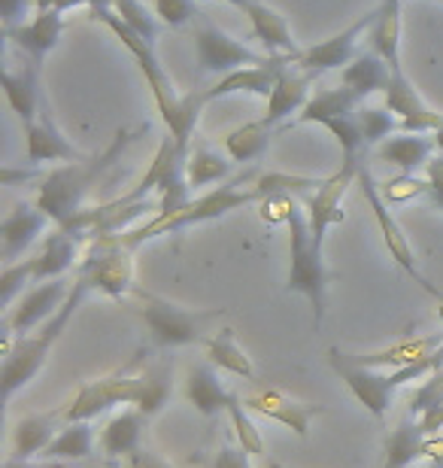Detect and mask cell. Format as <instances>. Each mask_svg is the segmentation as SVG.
<instances>
[{
  "label": "cell",
  "instance_id": "cell-4",
  "mask_svg": "<svg viewBox=\"0 0 443 468\" xmlns=\"http://www.w3.org/2000/svg\"><path fill=\"white\" fill-rule=\"evenodd\" d=\"M89 295H91V286L77 274L68 302L61 304V311L55 314L37 335H22V338H16L13 344H9L6 356H4V365H0V392H4V401L13 399L18 389H25L27 383L43 371V365H46V359H49L52 347L61 341V335L68 332L73 314L79 311Z\"/></svg>",
  "mask_w": 443,
  "mask_h": 468
},
{
  "label": "cell",
  "instance_id": "cell-40",
  "mask_svg": "<svg viewBox=\"0 0 443 468\" xmlns=\"http://www.w3.org/2000/svg\"><path fill=\"white\" fill-rule=\"evenodd\" d=\"M112 9H116V16L128 27H134V31L143 37V40H149V43L155 46V40H158V16L149 13V9L140 4V0H116Z\"/></svg>",
  "mask_w": 443,
  "mask_h": 468
},
{
  "label": "cell",
  "instance_id": "cell-47",
  "mask_svg": "<svg viewBox=\"0 0 443 468\" xmlns=\"http://www.w3.org/2000/svg\"><path fill=\"white\" fill-rule=\"evenodd\" d=\"M121 468H174L171 463L164 460V456H158V453H153V451H134L131 456H125L121 460Z\"/></svg>",
  "mask_w": 443,
  "mask_h": 468
},
{
  "label": "cell",
  "instance_id": "cell-1",
  "mask_svg": "<svg viewBox=\"0 0 443 468\" xmlns=\"http://www.w3.org/2000/svg\"><path fill=\"white\" fill-rule=\"evenodd\" d=\"M91 18H94V22H100L103 27H110V31L121 40V46L134 55L140 73L146 77V86L153 89L158 116H162L167 131H171L176 146L188 155V153H192V137H195L197 119H201V110L206 107L204 91L176 95L171 77H167V70L162 68V61H158V55H155V46L149 40H143L134 27H128L125 22H121L112 6L110 9H91Z\"/></svg>",
  "mask_w": 443,
  "mask_h": 468
},
{
  "label": "cell",
  "instance_id": "cell-34",
  "mask_svg": "<svg viewBox=\"0 0 443 468\" xmlns=\"http://www.w3.org/2000/svg\"><path fill=\"white\" fill-rule=\"evenodd\" d=\"M270 137H273V125H268L265 119L247 122V125H237L222 137V149L231 162H240V165L256 162V158H261L268 153Z\"/></svg>",
  "mask_w": 443,
  "mask_h": 468
},
{
  "label": "cell",
  "instance_id": "cell-18",
  "mask_svg": "<svg viewBox=\"0 0 443 468\" xmlns=\"http://www.w3.org/2000/svg\"><path fill=\"white\" fill-rule=\"evenodd\" d=\"M49 222L52 219L37 204L18 201L0 222V259H4V265H13L18 256H25V250L40 238Z\"/></svg>",
  "mask_w": 443,
  "mask_h": 468
},
{
  "label": "cell",
  "instance_id": "cell-33",
  "mask_svg": "<svg viewBox=\"0 0 443 468\" xmlns=\"http://www.w3.org/2000/svg\"><path fill=\"white\" fill-rule=\"evenodd\" d=\"M426 432L417 417H407L404 423L392 429V435L385 438V460L383 468H410L426 456Z\"/></svg>",
  "mask_w": 443,
  "mask_h": 468
},
{
  "label": "cell",
  "instance_id": "cell-39",
  "mask_svg": "<svg viewBox=\"0 0 443 468\" xmlns=\"http://www.w3.org/2000/svg\"><path fill=\"white\" fill-rule=\"evenodd\" d=\"M322 128L332 131L334 140L341 144V153H343L341 162H362V153L367 149V140L362 134V125H358L355 113L353 116H341V119H328Z\"/></svg>",
  "mask_w": 443,
  "mask_h": 468
},
{
  "label": "cell",
  "instance_id": "cell-42",
  "mask_svg": "<svg viewBox=\"0 0 443 468\" xmlns=\"http://www.w3.org/2000/svg\"><path fill=\"white\" fill-rule=\"evenodd\" d=\"M443 405V368L428 374V378H422V383L417 389H413L410 396V417H422L428 414V410H435Z\"/></svg>",
  "mask_w": 443,
  "mask_h": 468
},
{
  "label": "cell",
  "instance_id": "cell-37",
  "mask_svg": "<svg viewBox=\"0 0 443 468\" xmlns=\"http://www.w3.org/2000/svg\"><path fill=\"white\" fill-rule=\"evenodd\" d=\"M358 125H362V134L367 140V146H376V144H385L392 134L401 131V119L385 107H358Z\"/></svg>",
  "mask_w": 443,
  "mask_h": 468
},
{
  "label": "cell",
  "instance_id": "cell-25",
  "mask_svg": "<svg viewBox=\"0 0 443 468\" xmlns=\"http://www.w3.org/2000/svg\"><path fill=\"white\" fill-rule=\"evenodd\" d=\"M243 13L249 16L252 34H256L258 43H265V49L270 55H298V43L291 37V27L286 22V16L277 13V9L268 6V0H256V4H247Z\"/></svg>",
  "mask_w": 443,
  "mask_h": 468
},
{
  "label": "cell",
  "instance_id": "cell-3",
  "mask_svg": "<svg viewBox=\"0 0 443 468\" xmlns=\"http://www.w3.org/2000/svg\"><path fill=\"white\" fill-rule=\"evenodd\" d=\"M134 134L137 131H119L116 140H112L100 155H86V158H79V162H68L43 176L40 186H37L34 204L52 219L55 229L68 226L70 219L79 217L86 192L100 180L103 171H110V167L119 162L125 146L134 140Z\"/></svg>",
  "mask_w": 443,
  "mask_h": 468
},
{
  "label": "cell",
  "instance_id": "cell-43",
  "mask_svg": "<svg viewBox=\"0 0 443 468\" xmlns=\"http://www.w3.org/2000/svg\"><path fill=\"white\" fill-rule=\"evenodd\" d=\"M380 192H383V198L389 204L392 201L404 204V201L417 198V195H426L428 192V180H417L413 174H401V176H395V180H385Z\"/></svg>",
  "mask_w": 443,
  "mask_h": 468
},
{
  "label": "cell",
  "instance_id": "cell-41",
  "mask_svg": "<svg viewBox=\"0 0 443 468\" xmlns=\"http://www.w3.org/2000/svg\"><path fill=\"white\" fill-rule=\"evenodd\" d=\"M27 283H34V259H18L13 265H4V274H0V304L13 307L16 295Z\"/></svg>",
  "mask_w": 443,
  "mask_h": 468
},
{
  "label": "cell",
  "instance_id": "cell-2",
  "mask_svg": "<svg viewBox=\"0 0 443 468\" xmlns=\"http://www.w3.org/2000/svg\"><path fill=\"white\" fill-rule=\"evenodd\" d=\"M174 392L171 383V368L164 362L153 365V368L143 371H116L110 378L100 380H89L82 383L79 392L73 396L64 408V423H79V420H94L103 410L116 408V405H128L143 410L146 417H155L158 410L167 405Z\"/></svg>",
  "mask_w": 443,
  "mask_h": 468
},
{
  "label": "cell",
  "instance_id": "cell-45",
  "mask_svg": "<svg viewBox=\"0 0 443 468\" xmlns=\"http://www.w3.org/2000/svg\"><path fill=\"white\" fill-rule=\"evenodd\" d=\"M37 6V0H0V13H4V31L25 25V13Z\"/></svg>",
  "mask_w": 443,
  "mask_h": 468
},
{
  "label": "cell",
  "instance_id": "cell-20",
  "mask_svg": "<svg viewBox=\"0 0 443 468\" xmlns=\"http://www.w3.org/2000/svg\"><path fill=\"white\" fill-rule=\"evenodd\" d=\"M25 137H27V165L31 167H40L46 162H79V158H86L61 134L58 125L49 116V110H40V116L27 122Z\"/></svg>",
  "mask_w": 443,
  "mask_h": 468
},
{
  "label": "cell",
  "instance_id": "cell-13",
  "mask_svg": "<svg viewBox=\"0 0 443 468\" xmlns=\"http://www.w3.org/2000/svg\"><path fill=\"white\" fill-rule=\"evenodd\" d=\"M376 18V9H371V13L358 16L355 22L346 27V31L328 37V40L310 46V49H301L295 55V64L301 70H310V73H325V70H343L346 64H350L355 55H358V40L362 37H367V31H371Z\"/></svg>",
  "mask_w": 443,
  "mask_h": 468
},
{
  "label": "cell",
  "instance_id": "cell-10",
  "mask_svg": "<svg viewBox=\"0 0 443 468\" xmlns=\"http://www.w3.org/2000/svg\"><path fill=\"white\" fill-rule=\"evenodd\" d=\"M328 365H332V371L350 387L355 401L364 405V410H371L376 420H383L389 414V405H392L395 392H398V387H395V380H392V371L367 368V365L353 359V353H343L337 347L328 350Z\"/></svg>",
  "mask_w": 443,
  "mask_h": 468
},
{
  "label": "cell",
  "instance_id": "cell-51",
  "mask_svg": "<svg viewBox=\"0 0 443 468\" xmlns=\"http://www.w3.org/2000/svg\"><path fill=\"white\" fill-rule=\"evenodd\" d=\"M4 468H58V463H40V465H34L31 460H16V456H9V460L4 463Z\"/></svg>",
  "mask_w": 443,
  "mask_h": 468
},
{
  "label": "cell",
  "instance_id": "cell-36",
  "mask_svg": "<svg viewBox=\"0 0 443 468\" xmlns=\"http://www.w3.org/2000/svg\"><path fill=\"white\" fill-rule=\"evenodd\" d=\"M231 174V158L222 155L219 149L213 144H195V149L188 153L185 158V176H188V186L195 189H201V186H210V183H219L225 176Z\"/></svg>",
  "mask_w": 443,
  "mask_h": 468
},
{
  "label": "cell",
  "instance_id": "cell-49",
  "mask_svg": "<svg viewBox=\"0 0 443 468\" xmlns=\"http://www.w3.org/2000/svg\"><path fill=\"white\" fill-rule=\"evenodd\" d=\"M116 0H37V9H61L68 13L70 6H91V9H110Z\"/></svg>",
  "mask_w": 443,
  "mask_h": 468
},
{
  "label": "cell",
  "instance_id": "cell-32",
  "mask_svg": "<svg viewBox=\"0 0 443 468\" xmlns=\"http://www.w3.org/2000/svg\"><path fill=\"white\" fill-rule=\"evenodd\" d=\"M204 353H206V362L216 365L219 371H228L234 378H243V380H252L256 378V365L243 347L234 338V329H219L213 335L204 338Z\"/></svg>",
  "mask_w": 443,
  "mask_h": 468
},
{
  "label": "cell",
  "instance_id": "cell-53",
  "mask_svg": "<svg viewBox=\"0 0 443 468\" xmlns=\"http://www.w3.org/2000/svg\"><path fill=\"white\" fill-rule=\"evenodd\" d=\"M431 137H435V144H438V153H443V128H438Z\"/></svg>",
  "mask_w": 443,
  "mask_h": 468
},
{
  "label": "cell",
  "instance_id": "cell-54",
  "mask_svg": "<svg viewBox=\"0 0 443 468\" xmlns=\"http://www.w3.org/2000/svg\"><path fill=\"white\" fill-rule=\"evenodd\" d=\"M268 468H286V465H282V463H270Z\"/></svg>",
  "mask_w": 443,
  "mask_h": 468
},
{
  "label": "cell",
  "instance_id": "cell-30",
  "mask_svg": "<svg viewBox=\"0 0 443 468\" xmlns=\"http://www.w3.org/2000/svg\"><path fill=\"white\" fill-rule=\"evenodd\" d=\"M364 101L350 91L341 82V86L334 89H319L313 98L307 101V107L301 110L295 116L291 125H325L328 119H341V116H353L358 113V107H362Z\"/></svg>",
  "mask_w": 443,
  "mask_h": 468
},
{
  "label": "cell",
  "instance_id": "cell-19",
  "mask_svg": "<svg viewBox=\"0 0 443 468\" xmlns=\"http://www.w3.org/2000/svg\"><path fill=\"white\" fill-rule=\"evenodd\" d=\"M64 31V13L61 9H37L34 18H27L25 25L4 31L6 40H13L27 61H34L37 68L43 64V58L49 55L61 40Z\"/></svg>",
  "mask_w": 443,
  "mask_h": 468
},
{
  "label": "cell",
  "instance_id": "cell-6",
  "mask_svg": "<svg viewBox=\"0 0 443 468\" xmlns=\"http://www.w3.org/2000/svg\"><path fill=\"white\" fill-rule=\"evenodd\" d=\"M289 292L304 295L313 304V323L322 325L325 320V289H328V271L322 261V247H316L313 234H310L307 213L295 204L289 217Z\"/></svg>",
  "mask_w": 443,
  "mask_h": 468
},
{
  "label": "cell",
  "instance_id": "cell-7",
  "mask_svg": "<svg viewBox=\"0 0 443 468\" xmlns=\"http://www.w3.org/2000/svg\"><path fill=\"white\" fill-rule=\"evenodd\" d=\"M140 298V316H143L149 335L158 347H185V344H204L206 323H213L219 311H185L167 298L134 289Z\"/></svg>",
  "mask_w": 443,
  "mask_h": 468
},
{
  "label": "cell",
  "instance_id": "cell-27",
  "mask_svg": "<svg viewBox=\"0 0 443 468\" xmlns=\"http://www.w3.org/2000/svg\"><path fill=\"white\" fill-rule=\"evenodd\" d=\"M58 423H64V408L49 410V414L22 417L13 429V453L9 456H16V460L43 456L46 447L52 444V438L58 435Z\"/></svg>",
  "mask_w": 443,
  "mask_h": 468
},
{
  "label": "cell",
  "instance_id": "cell-8",
  "mask_svg": "<svg viewBox=\"0 0 443 468\" xmlns=\"http://www.w3.org/2000/svg\"><path fill=\"white\" fill-rule=\"evenodd\" d=\"M77 274L91 286V292H103L110 298H125L134 292V261L131 250L121 247L116 234H103L94 238L91 250L86 252Z\"/></svg>",
  "mask_w": 443,
  "mask_h": 468
},
{
  "label": "cell",
  "instance_id": "cell-22",
  "mask_svg": "<svg viewBox=\"0 0 443 468\" xmlns=\"http://www.w3.org/2000/svg\"><path fill=\"white\" fill-rule=\"evenodd\" d=\"M86 240L82 234L70 231V229H55L40 252L34 259V286L46 283V280H61L68 271L73 268V261L79 256V243Z\"/></svg>",
  "mask_w": 443,
  "mask_h": 468
},
{
  "label": "cell",
  "instance_id": "cell-11",
  "mask_svg": "<svg viewBox=\"0 0 443 468\" xmlns=\"http://www.w3.org/2000/svg\"><path fill=\"white\" fill-rule=\"evenodd\" d=\"M358 167H362V162H341V167H337L332 176H325L316 192L307 195V201H304L307 204V222H310V234H313L316 247H322L325 243L328 229H334L337 222L346 219L343 195L358 180Z\"/></svg>",
  "mask_w": 443,
  "mask_h": 468
},
{
  "label": "cell",
  "instance_id": "cell-23",
  "mask_svg": "<svg viewBox=\"0 0 443 468\" xmlns=\"http://www.w3.org/2000/svg\"><path fill=\"white\" fill-rule=\"evenodd\" d=\"M185 399L192 401L197 414L216 417V414H222V410H228L234 392L225 387V380L219 378L216 365L204 362V365H192V368H188Z\"/></svg>",
  "mask_w": 443,
  "mask_h": 468
},
{
  "label": "cell",
  "instance_id": "cell-50",
  "mask_svg": "<svg viewBox=\"0 0 443 468\" xmlns=\"http://www.w3.org/2000/svg\"><path fill=\"white\" fill-rule=\"evenodd\" d=\"M419 423H422V432H426V435H438V432H443V405L435 408V410H428V414H422V417H419Z\"/></svg>",
  "mask_w": 443,
  "mask_h": 468
},
{
  "label": "cell",
  "instance_id": "cell-24",
  "mask_svg": "<svg viewBox=\"0 0 443 468\" xmlns=\"http://www.w3.org/2000/svg\"><path fill=\"white\" fill-rule=\"evenodd\" d=\"M146 420L149 417L137 408H121L119 414H112L98 438L103 456H110V460H125V456L140 451V438H143Z\"/></svg>",
  "mask_w": 443,
  "mask_h": 468
},
{
  "label": "cell",
  "instance_id": "cell-12",
  "mask_svg": "<svg viewBox=\"0 0 443 468\" xmlns=\"http://www.w3.org/2000/svg\"><path fill=\"white\" fill-rule=\"evenodd\" d=\"M195 58H197V68L204 73H222V77H228V73L240 68L268 64L270 55L252 52L249 46L234 40V37L219 31L216 25H201L195 31Z\"/></svg>",
  "mask_w": 443,
  "mask_h": 468
},
{
  "label": "cell",
  "instance_id": "cell-14",
  "mask_svg": "<svg viewBox=\"0 0 443 468\" xmlns=\"http://www.w3.org/2000/svg\"><path fill=\"white\" fill-rule=\"evenodd\" d=\"M383 101L385 110H392L401 119V131H410V134H435L438 128H443V116L435 113L422 101L417 86H413L404 70H392V80L383 91Z\"/></svg>",
  "mask_w": 443,
  "mask_h": 468
},
{
  "label": "cell",
  "instance_id": "cell-44",
  "mask_svg": "<svg viewBox=\"0 0 443 468\" xmlns=\"http://www.w3.org/2000/svg\"><path fill=\"white\" fill-rule=\"evenodd\" d=\"M155 16L167 27H183L197 16V4L195 0H155Z\"/></svg>",
  "mask_w": 443,
  "mask_h": 468
},
{
  "label": "cell",
  "instance_id": "cell-9",
  "mask_svg": "<svg viewBox=\"0 0 443 468\" xmlns=\"http://www.w3.org/2000/svg\"><path fill=\"white\" fill-rule=\"evenodd\" d=\"M358 183H362L364 201H367V207H371V213H374L376 226H380L383 243H385V250H389V256L395 259V265H398L407 277H413V283H419L431 298H438V302L443 304V289H438L435 283H428V277L419 271V261H417V256H413V247H410L407 234H404V229L398 226V219L392 217L389 201L383 198L380 186L374 183V174L367 171L364 162H362V167H358Z\"/></svg>",
  "mask_w": 443,
  "mask_h": 468
},
{
  "label": "cell",
  "instance_id": "cell-46",
  "mask_svg": "<svg viewBox=\"0 0 443 468\" xmlns=\"http://www.w3.org/2000/svg\"><path fill=\"white\" fill-rule=\"evenodd\" d=\"M426 180H428V195L431 201L443 210V153H438L426 167Z\"/></svg>",
  "mask_w": 443,
  "mask_h": 468
},
{
  "label": "cell",
  "instance_id": "cell-26",
  "mask_svg": "<svg viewBox=\"0 0 443 468\" xmlns=\"http://www.w3.org/2000/svg\"><path fill=\"white\" fill-rule=\"evenodd\" d=\"M435 153H438L435 137L410 134V131H398V134H392L385 144H380V149H376L380 162L395 165L401 174H413V171H419V167H428Z\"/></svg>",
  "mask_w": 443,
  "mask_h": 468
},
{
  "label": "cell",
  "instance_id": "cell-15",
  "mask_svg": "<svg viewBox=\"0 0 443 468\" xmlns=\"http://www.w3.org/2000/svg\"><path fill=\"white\" fill-rule=\"evenodd\" d=\"M70 283L68 280H46V283H37L31 292L22 295V302H18L13 311L6 316V325L9 332L16 335V338H22V335L34 332L37 325L49 323L55 314L61 311V304L68 302L70 295Z\"/></svg>",
  "mask_w": 443,
  "mask_h": 468
},
{
  "label": "cell",
  "instance_id": "cell-21",
  "mask_svg": "<svg viewBox=\"0 0 443 468\" xmlns=\"http://www.w3.org/2000/svg\"><path fill=\"white\" fill-rule=\"evenodd\" d=\"M316 73L310 70H301L295 61L286 64L277 77V86H273L270 98H268V113L265 122L268 125L277 128L282 119H289L291 113H301L307 107V101L313 98L310 95V86H313Z\"/></svg>",
  "mask_w": 443,
  "mask_h": 468
},
{
  "label": "cell",
  "instance_id": "cell-29",
  "mask_svg": "<svg viewBox=\"0 0 443 468\" xmlns=\"http://www.w3.org/2000/svg\"><path fill=\"white\" fill-rule=\"evenodd\" d=\"M371 40V52H376L380 58L389 64L392 70H404L401 64V4L398 0H383L376 6V18L367 31Z\"/></svg>",
  "mask_w": 443,
  "mask_h": 468
},
{
  "label": "cell",
  "instance_id": "cell-55",
  "mask_svg": "<svg viewBox=\"0 0 443 468\" xmlns=\"http://www.w3.org/2000/svg\"><path fill=\"white\" fill-rule=\"evenodd\" d=\"M398 4H404V0H398Z\"/></svg>",
  "mask_w": 443,
  "mask_h": 468
},
{
  "label": "cell",
  "instance_id": "cell-28",
  "mask_svg": "<svg viewBox=\"0 0 443 468\" xmlns=\"http://www.w3.org/2000/svg\"><path fill=\"white\" fill-rule=\"evenodd\" d=\"M37 73H40V68H37L34 61H27L25 68H4V95H6V104L9 110L22 119V125H27V122H34L37 116H40V86H37Z\"/></svg>",
  "mask_w": 443,
  "mask_h": 468
},
{
  "label": "cell",
  "instance_id": "cell-31",
  "mask_svg": "<svg viewBox=\"0 0 443 468\" xmlns=\"http://www.w3.org/2000/svg\"><path fill=\"white\" fill-rule=\"evenodd\" d=\"M392 80V68L376 52H358L355 58L341 70V82L358 98H371L376 91H385Z\"/></svg>",
  "mask_w": 443,
  "mask_h": 468
},
{
  "label": "cell",
  "instance_id": "cell-17",
  "mask_svg": "<svg viewBox=\"0 0 443 468\" xmlns=\"http://www.w3.org/2000/svg\"><path fill=\"white\" fill-rule=\"evenodd\" d=\"M295 61V55H270L268 64H256V68H240L222 77L216 86H210L204 91L206 104L219 98H231V95H256V98H270L273 86H277V77L286 64Z\"/></svg>",
  "mask_w": 443,
  "mask_h": 468
},
{
  "label": "cell",
  "instance_id": "cell-35",
  "mask_svg": "<svg viewBox=\"0 0 443 468\" xmlns=\"http://www.w3.org/2000/svg\"><path fill=\"white\" fill-rule=\"evenodd\" d=\"M94 453V429L91 420H79V423H64L52 444L43 451L46 463H64V460H89Z\"/></svg>",
  "mask_w": 443,
  "mask_h": 468
},
{
  "label": "cell",
  "instance_id": "cell-16",
  "mask_svg": "<svg viewBox=\"0 0 443 468\" xmlns=\"http://www.w3.org/2000/svg\"><path fill=\"white\" fill-rule=\"evenodd\" d=\"M243 405H247V410H252V414H261V417L273 420V423L291 429L298 438H307L313 417L322 414V408L319 405H304V401H295L280 389L247 392V396H243Z\"/></svg>",
  "mask_w": 443,
  "mask_h": 468
},
{
  "label": "cell",
  "instance_id": "cell-5",
  "mask_svg": "<svg viewBox=\"0 0 443 468\" xmlns=\"http://www.w3.org/2000/svg\"><path fill=\"white\" fill-rule=\"evenodd\" d=\"M261 201H265V195H261V189L256 186V176H247V183L237 180L228 186H219V189L206 192L201 198H192L183 210L174 213L171 219L146 222V226L137 231H121V234H116V240L121 247L134 250L140 243L158 238V234H174V231H183L192 226H204V222L222 219L234 210H243V207H249V204H261Z\"/></svg>",
  "mask_w": 443,
  "mask_h": 468
},
{
  "label": "cell",
  "instance_id": "cell-48",
  "mask_svg": "<svg viewBox=\"0 0 443 468\" xmlns=\"http://www.w3.org/2000/svg\"><path fill=\"white\" fill-rule=\"evenodd\" d=\"M213 468H252V463L243 447H222V451L216 453Z\"/></svg>",
  "mask_w": 443,
  "mask_h": 468
},
{
  "label": "cell",
  "instance_id": "cell-38",
  "mask_svg": "<svg viewBox=\"0 0 443 468\" xmlns=\"http://www.w3.org/2000/svg\"><path fill=\"white\" fill-rule=\"evenodd\" d=\"M225 414L231 417V426H234V435H237V441L240 447L247 451L249 456H258V453H265V438H261L258 432V426L252 423V417H249V410L247 405H243V399L234 392V399H231V405Z\"/></svg>",
  "mask_w": 443,
  "mask_h": 468
},
{
  "label": "cell",
  "instance_id": "cell-52",
  "mask_svg": "<svg viewBox=\"0 0 443 468\" xmlns=\"http://www.w3.org/2000/svg\"><path fill=\"white\" fill-rule=\"evenodd\" d=\"M222 4H231V6L243 9V6H247V4H256V0H222Z\"/></svg>",
  "mask_w": 443,
  "mask_h": 468
}]
</instances>
